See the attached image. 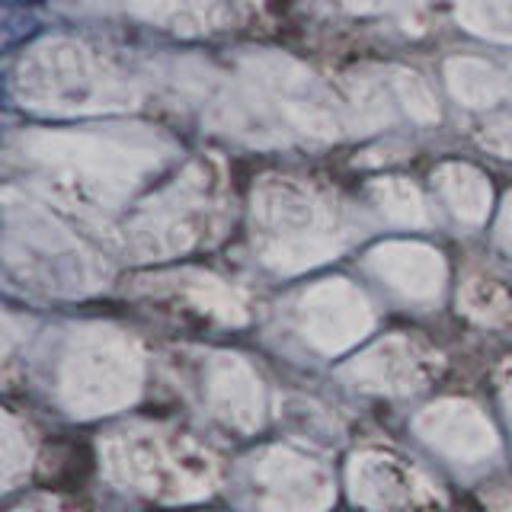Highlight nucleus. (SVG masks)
<instances>
[{
	"mask_svg": "<svg viewBox=\"0 0 512 512\" xmlns=\"http://www.w3.org/2000/svg\"><path fill=\"white\" fill-rule=\"evenodd\" d=\"M458 304L480 324H506L512 317V298L496 282H468L461 288Z\"/></svg>",
	"mask_w": 512,
	"mask_h": 512,
	"instance_id": "obj_10",
	"label": "nucleus"
},
{
	"mask_svg": "<svg viewBox=\"0 0 512 512\" xmlns=\"http://www.w3.org/2000/svg\"><path fill=\"white\" fill-rule=\"evenodd\" d=\"M13 4H20V7L26 10V7H32V4H42V0H7V7H13Z\"/></svg>",
	"mask_w": 512,
	"mask_h": 512,
	"instance_id": "obj_14",
	"label": "nucleus"
},
{
	"mask_svg": "<svg viewBox=\"0 0 512 512\" xmlns=\"http://www.w3.org/2000/svg\"><path fill=\"white\" fill-rule=\"evenodd\" d=\"M301 327L324 352H343L372 327L368 301L349 282H324L301 301Z\"/></svg>",
	"mask_w": 512,
	"mask_h": 512,
	"instance_id": "obj_4",
	"label": "nucleus"
},
{
	"mask_svg": "<svg viewBox=\"0 0 512 512\" xmlns=\"http://www.w3.org/2000/svg\"><path fill=\"white\" fill-rule=\"evenodd\" d=\"M16 442H20V439H16V426L7 416V442H4V480H7V484H13L16 474L26 468V464L16 458Z\"/></svg>",
	"mask_w": 512,
	"mask_h": 512,
	"instance_id": "obj_12",
	"label": "nucleus"
},
{
	"mask_svg": "<svg viewBox=\"0 0 512 512\" xmlns=\"http://www.w3.org/2000/svg\"><path fill=\"white\" fill-rule=\"evenodd\" d=\"M349 484L356 503H365L378 512L407 509L416 500V477L404 471V464L384 455H359L352 461Z\"/></svg>",
	"mask_w": 512,
	"mask_h": 512,
	"instance_id": "obj_8",
	"label": "nucleus"
},
{
	"mask_svg": "<svg viewBox=\"0 0 512 512\" xmlns=\"http://www.w3.org/2000/svg\"><path fill=\"white\" fill-rule=\"evenodd\" d=\"M39 32V20L29 16L26 10H7L4 26H0V36H4V52H13L16 45L29 42Z\"/></svg>",
	"mask_w": 512,
	"mask_h": 512,
	"instance_id": "obj_11",
	"label": "nucleus"
},
{
	"mask_svg": "<svg viewBox=\"0 0 512 512\" xmlns=\"http://www.w3.org/2000/svg\"><path fill=\"white\" fill-rule=\"evenodd\" d=\"M106 471L157 500H196L215 484V461L183 436L125 429L106 442Z\"/></svg>",
	"mask_w": 512,
	"mask_h": 512,
	"instance_id": "obj_1",
	"label": "nucleus"
},
{
	"mask_svg": "<svg viewBox=\"0 0 512 512\" xmlns=\"http://www.w3.org/2000/svg\"><path fill=\"white\" fill-rule=\"evenodd\" d=\"M416 432L429 442L442 448L445 455L458 461H477L487 458L496 448V432L487 423V416L480 413L468 400H439L420 413Z\"/></svg>",
	"mask_w": 512,
	"mask_h": 512,
	"instance_id": "obj_5",
	"label": "nucleus"
},
{
	"mask_svg": "<svg viewBox=\"0 0 512 512\" xmlns=\"http://www.w3.org/2000/svg\"><path fill=\"white\" fill-rule=\"evenodd\" d=\"M253 484L266 512H320L333 496L327 471L295 448H269L256 461Z\"/></svg>",
	"mask_w": 512,
	"mask_h": 512,
	"instance_id": "obj_3",
	"label": "nucleus"
},
{
	"mask_svg": "<svg viewBox=\"0 0 512 512\" xmlns=\"http://www.w3.org/2000/svg\"><path fill=\"white\" fill-rule=\"evenodd\" d=\"M503 400H506V410L512 413V375H509V381H506V391H503Z\"/></svg>",
	"mask_w": 512,
	"mask_h": 512,
	"instance_id": "obj_13",
	"label": "nucleus"
},
{
	"mask_svg": "<svg viewBox=\"0 0 512 512\" xmlns=\"http://www.w3.org/2000/svg\"><path fill=\"white\" fill-rule=\"evenodd\" d=\"M205 394L212 410L237 429L260 426L263 384L237 356H215L205 368Z\"/></svg>",
	"mask_w": 512,
	"mask_h": 512,
	"instance_id": "obj_6",
	"label": "nucleus"
},
{
	"mask_svg": "<svg viewBox=\"0 0 512 512\" xmlns=\"http://www.w3.org/2000/svg\"><path fill=\"white\" fill-rule=\"evenodd\" d=\"M381 279L410 298H432L442 288V260L420 247H384L372 256Z\"/></svg>",
	"mask_w": 512,
	"mask_h": 512,
	"instance_id": "obj_9",
	"label": "nucleus"
},
{
	"mask_svg": "<svg viewBox=\"0 0 512 512\" xmlns=\"http://www.w3.org/2000/svg\"><path fill=\"white\" fill-rule=\"evenodd\" d=\"M429 372V362L410 346L407 340H384L372 346L368 352L346 368V378L362 384L368 391H384V394H407L416 388Z\"/></svg>",
	"mask_w": 512,
	"mask_h": 512,
	"instance_id": "obj_7",
	"label": "nucleus"
},
{
	"mask_svg": "<svg viewBox=\"0 0 512 512\" xmlns=\"http://www.w3.org/2000/svg\"><path fill=\"white\" fill-rule=\"evenodd\" d=\"M138 381L141 362L135 346L106 327L80 333L61 365V397L77 416L125 407L138 394Z\"/></svg>",
	"mask_w": 512,
	"mask_h": 512,
	"instance_id": "obj_2",
	"label": "nucleus"
},
{
	"mask_svg": "<svg viewBox=\"0 0 512 512\" xmlns=\"http://www.w3.org/2000/svg\"><path fill=\"white\" fill-rule=\"evenodd\" d=\"M20 512H61L55 506H29V509H20Z\"/></svg>",
	"mask_w": 512,
	"mask_h": 512,
	"instance_id": "obj_15",
	"label": "nucleus"
}]
</instances>
